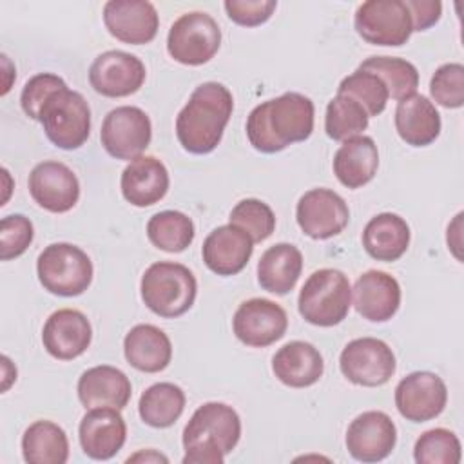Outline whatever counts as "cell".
I'll list each match as a JSON object with an SVG mask.
<instances>
[{
	"label": "cell",
	"mask_w": 464,
	"mask_h": 464,
	"mask_svg": "<svg viewBox=\"0 0 464 464\" xmlns=\"http://www.w3.org/2000/svg\"><path fill=\"white\" fill-rule=\"evenodd\" d=\"M36 272L42 286L62 297L83 294L92 281V263L76 245L53 243L45 246L36 261Z\"/></svg>",
	"instance_id": "6"
},
{
	"label": "cell",
	"mask_w": 464,
	"mask_h": 464,
	"mask_svg": "<svg viewBox=\"0 0 464 464\" xmlns=\"http://www.w3.org/2000/svg\"><path fill=\"white\" fill-rule=\"evenodd\" d=\"M82 450L94 460L112 459L127 439V426L116 408H91L78 428Z\"/></svg>",
	"instance_id": "20"
},
{
	"label": "cell",
	"mask_w": 464,
	"mask_h": 464,
	"mask_svg": "<svg viewBox=\"0 0 464 464\" xmlns=\"http://www.w3.org/2000/svg\"><path fill=\"white\" fill-rule=\"evenodd\" d=\"M34 236L33 223L22 214H11L0 221V259L9 261L22 256Z\"/></svg>",
	"instance_id": "40"
},
{
	"label": "cell",
	"mask_w": 464,
	"mask_h": 464,
	"mask_svg": "<svg viewBox=\"0 0 464 464\" xmlns=\"http://www.w3.org/2000/svg\"><path fill=\"white\" fill-rule=\"evenodd\" d=\"M192 219L178 210H163L154 214L147 223L149 241L163 252H183L194 241Z\"/></svg>",
	"instance_id": "33"
},
{
	"label": "cell",
	"mask_w": 464,
	"mask_h": 464,
	"mask_svg": "<svg viewBox=\"0 0 464 464\" xmlns=\"http://www.w3.org/2000/svg\"><path fill=\"white\" fill-rule=\"evenodd\" d=\"M221 45V29L218 22L203 13L192 11L181 14L169 29L167 51L183 65H203L214 58Z\"/></svg>",
	"instance_id": "8"
},
{
	"label": "cell",
	"mask_w": 464,
	"mask_h": 464,
	"mask_svg": "<svg viewBox=\"0 0 464 464\" xmlns=\"http://www.w3.org/2000/svg\"><path fill=\"white\" fill-rule=\"evenodd\" d=\"M355 31L373 45L399 47L413 33L410 11L402 0H368L355 11Z\"/></svg>",
	"instance_id": "9"
},
{
	"label": "cell",
	"mask_w": 464,
	"mask_h": 464,
	"mask_svg": "<svg viewBox=\"0 0 464 464\" xmlns=\"http://www.w3.org/2000/svg\"><path fill=\"white\" fill-rule=\"evenodd\" d=\"M254 252L252 237L236 225L214 228L203 241L201 256L205 265L218 276L239 274Z\"/></svg>",
	"instance_id": "21"
},
{
	"label": "cell",
	"mask_w": 464,
	"mask_h": 464,
	"mask_svg": "<svg viewBox=\"0 0 464 464\" xmlns=\"http://www.w3.org/2000/svg\"><path fill=\"white\" fill-rule=\"evenodd\" d=\"M337 94H344L359 102L368 116H377L386 109V102L390 98L386 85L370 71L357 69L350 76L343 78Z\"/></svg>",
	"instance_id": "36"
},
{
	"label": "cell",
	"mask_w": 464,
	"mask_h": 464,
	"mask_svg": "<svg viewBox=\"0 0 464 464\" xmlns=\"http://www.w3.org/2000/svg\"><path fill=\"white\" fill-rule=\"evenodd\" d=\"M295 219L308 237L328 239L344 230L350 210L337 192L330 188H312L299 198Z\"/></svg>",
	"instance_id": "12"
},
{
	"label": "cell",
	"mask_w": 464,
	"mask_h": 464,
	"mask_svg": "<svg viewBox=\"0 0 464 464\" xmlns=\"http://www.w3.org/2000/svg\"><path fill=\"white\" fill-rule=\"evenodd\" d=\"M225 11L232 22L245 27L265 24L277 7L276 0H227Z\"/></svg>",
	"instance_id": "42"
},
{
	"label": "cell",
	"mask_w": 464,
	"mask_h": 464,
	"mask_svg": "<svg viewBox=\"0 0 464 464\" xmlns=\"http://www.w3.org/2000/svg\"><path fill=\"white\" fill-rule=\"evenodd\" d=\"M230 225L243 228L254 243H261L272 236L276 228V216L272 208L261 199H243L230 212Z\"/></svg>",
	"instance_id": "38"
},
{
	"label": "cell",
	"mask_w": 464,
	"mask_h": 464,
	"mask_svg": "<svg viewBox=\"0 0 464 464\" xmlns=\"http://www.w3.org/2000/svg\"><path fill=\"white\" fill-rule=\"evenodd\" d=\"M397 442V428L384 411H364L357 415L346 430L348 453L361 462H379L386 459Z\"/></svg>",
	"instance_id": "16"
},
{
	"label": "cell",
	"mask_w": 464,
	"mask_h": 464,
	"mask_svg": "<svg viewBox=\"0 0 464 464\" xmlns=\"http://www.w3.org/2000/svg\"><path fill=\"white\" fill-rule=\"evenodd\" d=\"M353 306L372 323L392 319L401 304L399 281L382 270H368L353 285Z\"/></svg>",
	"instance_id": "22"
},
{
	"label": "cell",
	"mask_w": 464,
	"mask_h": 464,
	"mask_svg": "<svg viewBox=\"0 0 464 464\" xmlns=\"http://www.w3.org/2000/svg\"><path fill=\"white\" fill-rule=\"evenodd\" d=\"M103 24L120 42L141 45L154 40L160 18L150 2L145 0H111L103 5Z\"/></svg>",
	"instance_id": "18"
},
{
	"label": "cell",
	"mask_w": 464,
	"mask_h": 464,
	"mask_svg": "<svg viewBox=\"0 0 464 464\" xmlns=\"http://www.w3.org/2000/svg\"><path fill=\"white\" fill-rule=\"evenodd\" d=\"M78 399L85 408H116L123 410L132 395L129 377L109 364L85 370L78 379Z\"/></svg>",
	"instance_id": "23"
},
{
	"label": "cell",
	"mask_w": 464,
	"mask_h": 464,
	"mask_svg": "<svg viewBox=\"0 0 464 464\" xmlns=\"http://www.w3.org/2000/svg\"><path fill=\"white\" fill-rule=\"evenodd\" d=\"M288 326L286 312L274 301L254 297L239 304L234 314L232 328L236 337L254 348H265L279 341Z\"/></svg>",
	"instance_id": "13"
},
{
	"label": "cell",
	"mask_w": 464,
	"mask_h": 464,
	"mask_svg": "<svg viewBox=\"0 0 464 464\" xmlns=\"http://www.w3.org/2000/svg\"><path fill=\"white\" fill-rule=\"evenodd\" d=\"M274 375L290 388H306L315 384L324 372L323 355L304 341H290L272 357Z\"/></svg>",
	"instance_id": "25"
},
{
	"label": "cell",
	"mask_w": 464,
	"mask_h": 464,
	"mask_svg": "<svg viewBox=\"0 0 464 464\" xmlns=\"http://www.w3.org/2000/svg\"><path fill=\"white\" fill-rule=\"evenodd\" d=\"M38 121L53 145L63 150L82 147L91 132V109L85 98L71 89H60L44 103Z\"/></svg>",
	"instance_id": "7"
},
{
	"label": "cell",
	"mask_w": 464,
	"mask_h": 464,
	"mask_svg": "<svg viewBox=\"0 0 464 464\" xmlns=\"http://www.w3.org/2000/svg\"><path fill=\"white\" fill-rule=\"evenodd\" d=\"M120 187L130 205L150 207L169 190L167 167L154 156H138L123 169Z\"/></svg>",
	"instance_id": "24"
},
{
	"label": "cell",
	"mask_w": 464,
	"mask_h": 464,
	"mask_svg": "<svg viewBox=\"0 0 464 464\" xmlns=\"http://www.w3.org/2000/svg\"><path fill=\"white\" fill-rule=\"evenodd\" d=\"M185 393L178 384L156 382L149 386L138 402L140 417L152 428H169L183 413Z\"/></svg>",
	"instance_id": "32"
},
{
	"label": "cell",
	"mask_w": 464,
	"mask_h": 464,
	"mask_svg": "<svg viewBox=\"0 0 464 464\" xmlns=\"http://www.w3.org/2000/svg\"><path fill=\"white\" fill-rule=\"evenodd\" d=\"M303 270V254L290 243H277L266 248L257 263V281L266 292L288 294Z\"/></svg>",
	"instance_id": "30"
},
{
	"label": "cell",
	"mask_w": 464,
	"mask_h": 464,
	"mask_svg": "<svg viewBox=\"0 0 464 464\" xmlns=\"http://www.w3.org/2000/svg\"><path fill=\"white\" fill-rule=\"evenodd\" d=\"M314 130V102L301 92H285L252 109L246 136L259 152H279L290 143L304 141Z\"/></svg>",
	"instance_id": "1"
},
{
	"label": "cell",
	"mask_w": 464,
	"mask_h": 464,
	"mask_svg": "<svg viewBox=\"0 0 464 464\" xmlns=\"http://www.w3.org/2000/svg\"><path fill=\"white\" fill-rule=\"evenodd\" d=\"M65 82L53 74V72H40L34 74L33 78H29L22 89V96H20V105L24 109V112L31 118L38 121L40 111L44 107V103L47 102V98L51 94H54L60 89H65Z\"/></svg>",
	"instance_id": "41"
},
{
	"label": "cell",
	"mask_w": 464,
	"mask_h": 464,
	"mask_svg": "<svg viewBox=\"0 0 464 464\" xmlns=\"http://www.w3.org/2000/svg\"><path fill=\"white\" fill-rule=\"evenodd\" d=\"M241 437L237 411L225 402L201 404L183 430V464H221Z\"/></svg>",
	"instance_id": "3"
},
{
	"label": "cell",
	"mask_w": 464,
	"mask_h": 464,
	"mask_svg": "<svg viewBox=\"0 0 464 464\" xmlns=\"http://www.w3.org/2000/svg\"><path fill=\"white\" fill-rule=\"evenodd\" d=\"M141 299L160 317H179L194 304L198 283L194 274L179 263H152L141 276Z\"/></svg>",
	"instance_id": "4"
},
{
	"label": "cell",
	"mask_w": 464,
	"mask_h": 464,
	"mask_svg": "<svg viewBox=\"0 0 464 464\" xmlns=\"http://www.w3.org/2000/svg\"><path fill=\"white\" fill-rule=\"evenodd\" d=\"M368 112L350 96L337 94L326 105L324 130L335 141H346L359 136L368 127Z\"/></svg>",
	"instance_id": "35"
},
{
	"label": "cell",
	"mask_w": 464,
	"mask_h": 464,
	"mask_svg": "<svg viewBox=\"0 0 464 464\" xmlns=\"http://www.w3.org/2000/svg\"><path fill=\"white\" fill-rule=\"evenodd\" d=\"M22 455L29 464H65L69 459L67 435L51 420H36L24 431Z\"/></svg>",
	"instance_id": "31"
},
{
	"label": "cell",
	"mask_w": 464,
	"mask_h": 464,
	"mask_svg": "<svg viewBox=\"0 0 464 464\" xmlns=\"http://www.w3.org/2000/svg\"><path fill=\"white\" fill-rule=\"evenodd\" d=\"M29 194L45 210L62 214L71 210L80 198L76 174L60 161H42L29 174Z\"/></svg>",
	"instance_id": "17"
},
{
	"label": "cell",
	"mask_w": 464,
	"mask_h": 464,
	"mask_svg": "<svg viewBox=\"0 0 464 464\" xmlns=\"http://www.w3.org/2000/svg\"><path fill=\"white\" fill-rule=\"evenodd\" d=\"M143 62L125 51H105L94 58L89 69L91 87L109 98L134 94L145 82Z\"/></svg>",
	"instance_id": "15"
},
{
	"label": "cell",
	"mask_w": 464,
	"mask_h": 464,
	"mask_svg": "<svg viewBox=\"0 0 464 464\" xmlns=\"http://www.w3.org/2000/svg\"><path fill=\"white\" fill-rule=\"evenodd\" d=\"M127 362L145 373H156L169 366L172 344L169 335L154 324H136L123 339Z\"/></svg>",
	"instance_id": "27"
},
{
	"label": "cell",
	"mask_w": 464,
	"mask_h": 464,
	"mask_svg": "<svg viewBox=\"0 0 464 464\" xmlns=\"http://www.w3.org/2000/svg\"><path fill=\"white\" fill-rule=\"evenodd\" d=\"M359 69L370 71L381 78L386 85L388 94L395 100H404L415 94L419 87V72L415 65L404 58L397 56H370Z\"/></svg>",
	"instance_id": "34"
},
{
	"label": "cell",
	"mask_w": 464,
	"mask_h": 464,
	"mask_svg": "<svg viewBox=\"0 0 464 464\" xmlns=\"http://www.w3.org/2000/svg\"><path fill=\"white\" fill-rule=\"evenodd\" d=\"M350 304V281L335 268L315 270L304 281L297 299L301 317L315 326L339 324L348 315Z\"/></svg>",
	"instance_id": "5"
},
{
	"label": "cell",
	"mask_w": 464,
	"mask_h": 464,
	"mask_svg": "<svg viewBox=\"0 0 464 464\" xmlns=\"http://www.w3.org/2000/svg\"><path fill=\"white\" fill-rule=\"evenodd\" d=\"M460 223H462V212H459L453 219V223L448 227V246L451 248L453 256L457 259H462L460 256Z\"/></svg>",
	"instance_id": "44"
},
{
	"label": "cell",
	"mask_w": 464,
	"mask_h": 464,
	"mask_svg": "<svg viewBox=\"0 0 464 464\" xmlns=\"http://www.w3.org/2000/svg\"><path fill=\"white\" fill-rule=\"evenodd\" d=\"M152 125L145 111L132 105H121L107 112L102 123L100 140L107 154L116 160H134L149 147Z\"/></svg>",
	"instance_id": "10"
},
{
	"label": "cell",
	"mask_w": 464,
	"mask_h": 464,
	"mask_svg": "<svg viewBox=\"0 0 464 464\" xmlns=\"http://www.w3.org/2000/svg\"><path fill=\"white\" fill-rule=\"evenodd\" d=\"M431 98L448 109L464 105V67L462 63L440 65L430 82Z\"/></svg>",
	"instance_id": "39"
},
{
	"label": "cell",
	"mask_w": 464,
	"mask_h": 464,
	"mask_svg": "<svg viewBox=\"0 0 464 464\" xmlns=\"http://www.w3.org/2000/svg\"><path fill=\"white\" fill-rule=\"evenodd\" d=\"M138 460H145V462H169V459L165 457V455H161V453H158V451H154V450H147V451H140V453H136V455H132V457H129L127 459V462H138Z\"/></svg>",
	"instance_id": "45"
},
{
	"label": "cell",
	"mask_w": 464,
	"mask_h": 464,
	"mask_svg": "<svg viewBox=\"0 0 464 464\" xmlns=\"http://www.w3.org/2000/svg\"><path fill=\"white\" fill-rule=\"evenodd\" d=\"M404 5L410 11L413 31H426L442 14V4L439 0H404Z\"/></svg>",
	"instance_id": "43"
},
{
	"label": "cell",
	"mask_w": 464,
	"mask_h": 464,
	"mask_svg": "<svg viewBox=\"0 0 464 464\" xmlns=\"http://www.w3.org/2000/svg\"><path fill=\"white\" fill-rule=\"evenodd\" d=\"M413 457L419 464H459L462 457L460 442L453 431L433 428L417 439Z\"/></svg>",
	"instance_id": "37"
},
{
	"label": "cell",
	"mask_w": 464,
	"mask_h": 464,
	"mask_svg": "<svg viewBox=\"0 0 464 464\" xmlns=\"http://www.w3.org/2000/svg\"><path fill=\"white\" fill-rule=\"evenodd\" d=\"M92 328L89 319L74 308H62L49 315L42 330L44 348L60 361L80 357L91 344Z\"/></svg>",
	"instance_id": "19"
},
{
	"label": "cell",
	"mask_w": 464,
	"mask_h": 464,
	"mask_svg": "<svg viewBox=\"0 0 464 464\" xmlns=\"http://www.w3.org/2000/svg\"><path fill=\"white\" fill-rule=\"evenodd\" d=\"M448 401L444 381L431 372H413L399 381L395 406L411 422H426L442 413Z\"/></svg>",
	"instance_id": "14"
},
{
	"label": "cell",
	"mask_w": 464,
	"mask_h": 464,
	"mask_svg": "<svg viewBox=\"0 0 464 464\" xmlns=\"http://www.w3.org/2000/svg\"><path fill=\"white\" fill-rule=\"evenodd\" d=\"M334 174L348 188H359L373 179L379 167V150L370 136H353L337 149Z\"/></svg>",
	"instance_id": "28"
},
{
	"label": "cell",
	"mask_w": 464,
	"mask_h": 464,
	"mask_svg": "<svg viewBox=\"0 0 464 464\" xmlns=\"http://www.w3.org/2000/svg\"><path fill=\"white\" fill-rule=\"evenodd\" d=\"M232 92L218 82H207L194 89L176 118V136L190 154L212 152L232 116Z\"/></svg>",
	"instance_id": "2"
},
{
	"label": "cell",
	"mask_w": 464,
	"mask_h": 464,
	"mask_svg": "<svg viewBox=\"0 0 464 464\" xmlns=\"http://www.w3.org/2000/svg\"><path fill=\"white\" fill-rule=\"evenodd\" d=\"M410 245L408 223L392 212L373 216L362 230V246L377 261H397Z\"/></svg>",
	"instance_id": "29"
},
{
	"label": "cell",
	"mask_w": 464,
	"mask_h": 464,
	"mask_svg": "<svg viewBox=\"0 0 464 464\" xmlns=\"http://www.w3.org/2000/svg\"><path fill=\"white\" fill-rule=\"evenodd\" d=\"M395 129L408 145L426 147L440 134V114L426 96L411 94L397 103Z\"/></svg>",
	"instance_id": "26"
},
{
	"label": "cell",
	"mask_w": 464,
	"mask_h": 464,
	"mask_svg": "<svg viewBox=\"0 0 464 464\" xmlns=\"http://www.w3.org/2000/svg\"><path fill=\"white\" fill-rule=\"evenodd\" d=\"M343 375L359 386H382L395 373V355L392 348L375 337L350 341L339 357Z\"/></svg>",
	"instance_id": "11"
}]
</instances>
